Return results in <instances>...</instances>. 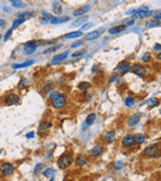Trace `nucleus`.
I'll return each instance as SVG.
<instances>
[{"label": "nucleus", "mask_w": 161, "mask_h": 181, "mask_svg": "<svg viewBox=\"0 0 161 181\" xmlns=\"http://www.w3.org/2000/svg\"><path fill=\"white\" fill-rule=\"evenodd\" d=\"M50 100L53 103L54 108H56V109H61L66 104L65 97L60 93L56 92V90H53V92L50 93Z\"/></svg>", "instance_id": "obj_1"}, {"label": "nucleus", "mask_w": 161, "mask_h": 181, "mask_svg": "<svg viewBox=\"0 0 161 181\" xmlns=\"http://www.w3.org/2000/svg\"><path fill=\"white\" fill-rule=\"evenodd\" d=\"M73 162V159L70 155L68 154H64L59 157L58 161V165L60 169H65L67 167H69L71 165V164Z\"/></svg>", "instance_id": "obj_2"}, {"label": "nucleus", "mask_w": 161, "mask_h": 181, "mask_svg": "<svg viewBox=\"0 0 161 181\" xmlns=\"http://www.w3.org/2000/svg\"><path fill=\"white\" fill-rule=\"evenodd\" d=\"M19 100H20V97L18 95H16V94H8V95H6L4 97L3 102L6 105L10 107V105L17 104V103L19 102Z\"/></svg>", "instance_id": "obj_3"}, {"label": "nucleus", "mask_w": 161, "mask_h": 181, "mask_svg": "<svg viewBox=\"0 0 161 181\" xmlns=\"http://www.w3.org/2000/svg\"><path fill=\"white\" fill-rule=\"evenodd\" d=\"M13 171H14V166L13 164H9V162H5L0 166V172L4 175V176H8V175H11Z\"/></svg>", "instance_id": "obj_4"}, {"label": "nucleus", "mask_w": 161, "mask_h": 181, "mask_svg": "<svg viewBox=\"0 0 161 181\" xmlns=\"http://www.w3.org/2000/svg\"><path fill=\"white\" fill-rule=\"evenodd\" d=\"M131 72L134 74L137 75V76L143 77L144 75L146 74V69H145V67H143L142 65H139V64H136V65L132 66Z\"/></svg>", "instance_id": "obj_5"}, {"label": "nucleus", "mask_w": 161, "mask_h": 181, "mask_svg": "<svg viewBox=\"0 0 161 181\" xmlns=\"http://www.w3.org/2000/svg\"><path fill=\"white\" fill-rule=\"evenodd\" d=\"M104 32H105V30H104L103 28L102 29H99V30L93 31V32L89 33L86 36V40H96V38H99L100 36H102Z\"/></svg>", "instance_id": "obj_6"}, {"label": "nucleus", "mask_w": 161, "mask_h": 181, "mask_svg": "<svg viewBox=\"0 0 161 181\" xmlns=\"http://www.w3.org/2000/svg\"><path fill=\"white\" fill-rule=\"evenodd\" d=\"M117 70H118L122 74H126L127 72H129V70H131V65H129V62L123 61L118 65V67H117Z\"/></svg>", "instance_id": "obj_7"}, {"label": "nucleus", "mask_w": 161, "mask_h": 181, "mask_svg": "<svg viewBox=\"0 0 161 181\" xmlns=\"http://www.w3.org/2000/svg\"><path fill=\"white\" fill-rule=\"evenodd\" d=\"M67 56H68V51H64V52L58 54V55H56L53 58L51 64H53V65H58V64L60 63L62 60H64V59H65Z\"/></svg>", "instance_id": "obj_8"}, {"label": "nucleus", "mask_w": 161, "mask_h": 181, "mask_svg": "<svg viewBox=\"0 0 161 181\" xmlns=\"http://www.w3.org/2000/svg\"><path fill=\"white\" fill-rule=\"evenodd\" d=\"M144 154L146 155V156H150V157L156 156V155L158 154L157 146H155V145H152V146H149V147H147V148H145Z\"/></svg>", "instance_id": "obj_9"}, {"label": "nucleus", "mask_w": 161, "mask_h": 181, "mask_svg": "<svg viewBox=\"0 0 161 181\" xmlns=\"http://www.w3.org/2000/svg\"><path fill=\"white\" fill-rule=\"evenodd\" d=\"M89 10H90V7L88 6V5H85V6H82V7H80V8L75 10V11L73 12V16H75V17L83 16V15L86 14Z\"/></svg>", "instance_id": "obj_10"}, {"label": "nucleus", "mask_w": 161, "mask_h": 181, "mask_svg": "<svg viewBox=\"0 0 161 181\" xmlns=\"http://www.w3.org/2000/svg\"><path fill=\"white\" fill-rule=\"evenodd\" d=\"M139 120H141V116H139V114H137V113H136V114H132L131 117L129 118L128 125L131 126V127H132V126H136V124L139 122Z\"/></svg>", "instance_id": "obj_11"}, {"label": "nucleus", "mask_w": 161, "mask_h": 181, "mask_svg": "<svg viewBox=\"0 0 161 181\" xmlns=\"http://www.w3.org/2000/svg\"><path fill=\"white\" fill-rule=\"evenodd\" d=\"M134 144V136L127 135L123 139V146L124 147H131Z\"/></svg>", "instance_id": "obj_12"}, {"label": "nucleus", "mask_w": 161, "mask_h": 181, "mask_svg": "<svg viewBox=\"0 0 161 181\" xmlns=\"http://www.w3.org/2000/svg\"><path fill=\"white\" fill-rule=\"evenodd\" d=\"M103 151H104V149L101 146H95L90 150L89 154H90V156H92V157H97V156H100L103 152Z\"/></svg>", "instance_id": "obj_13"}, {"label": "nucleus", "mask_w": 161, "mask_h": 181, "mask_svg": "<svg viewBox=\"0 0 161 181\" xmlns=\"http://www.w3.org/2000/svg\"><path fill=\"white\" fill-rule=\"evenodd\" d=\"M35 63V61L34 60H28L24 62V63H21V64H13L12 65V68L13 69H21V68H26V67H29L31 65H33V64Z\"/></svg>", "instance_id": "obj_14"}, {"label": "nucleus", "mask_w": 161, "mask_h": 181, "mask_svg": "<svg viewBox=\"0 0 161 181\" xmlns=\"http://www.w3.org/2000/svg\"><path fill=\"white\" fill-rule=\"evenodd\" d=\"M126 30V26L124 25H121V26H117V27H113L109 30V33L111 35H116V33H122L123 31Z\"/></svg>", "instance_id": "obj_15"}, {"label": "nucleus", "mask_w": 161, "mask_h": 181, "mask_svg": "<svg viewBox=\"0 0 161 181\" xmlns=\"http://www.w3.org/2000/svg\"><path fill=\"white\" fill-rule=\"evenodd\" d=\"M115 138H116V133L114 131H108L107 133L105 134V136H104V139H105V141L107 142V143L113 142L115 140Z\"/></svg>", "instance_id": "obj_16"}, {"label": "nucleus", "mask_w": 161, "mask_h": 181, "mask_svg": "<svg viewBox=\"0 0 161 181\" xmlns=\"http://www.w3.org/2000/svg\"><path fill=\"white\" fill-rule=\"evenodd\" d=\"M51 124L49 122H41L39 126V132L40 133H45L46 131H48L51 128Z\"/></svg>", "instance_id": "obj_17"}, {"label": "nucleus", "mask_w": 161, "mask_h": 181, "mask_svg": "<svg viewBox=\"0 0 161 181\" xmlns=\"http://www.w3.org/2000/svg\"><path fill=\"white\" fill-rule=\"evenodd\" d=\"M37 45H29V46H25L24 48V54L25 55H30V54H32L35 52L36 50H37Z\"/></svg>", "instance_id": "obj_18"}, {"label": "nucleus", "mask_w": 161, "mask_h": 181, "mask_svg": "<svg viewBox=\"0 0 161 181\" xmlns=\"http://www.w3.org/2000/svg\"><path fill=\"white\" fill-rule=\"evenodd\" d=\"M67 20H69L67 17H63V18H56V17H53L50 21V23H51V24H60V23H63V22H66Z\"/></svg>", "instance_id": "obj_19"}, {"label": "nucleus", "mask_w": 161, "mask_h": 181, "mask_svg": "<svg viewBox=\"0 0 161 181\" xmlns=\"http://www.w3.org/2000/svg\"><path fill=\"white\" fill-rule=\"evenodd\" d=\"M88 159L87 157H85L84 156H80L76 159V165H78V166H84L85 164H87Z\"/></svg>", "instance_id": "obj_20"}, {"label": "nucleus", "mask_w": 161, "mask_h": 181, "mask_svg": "<svg viewBox=\"0 0 161 181\" xmlns=\"http://www.w3.org/2000/svg\"><path fill=\"white\" fill-rule=\"evenodd\" d=\"M81 36H82L81 31H77V32H71V33H66V35L64 36V38H75L81 37Z\"/></svg>", "instance_id": "obj_21"}, {"label": "nucleus", "mask_w": 161, "mask_h": 181, "mask_svg": "<svg viewBox=\"0 0 161 181\" xmlns=\"http://www.w3.org/2000/svg\"><path fill=\"white\" fill-rule=\"evenodd\" d=\"M160 25V22L157 20H150L148 22H146V24H145V27L148 28V29H151V28H155V27H158V26Z\"/></svg>", "instance_id": "obj_22"}, {"label": "nucleus", "mask_w": 161, "mask_h": 181, "mask_svg": "<svg viewBox=\"0 0 161 181\" xmlns=\"http://www.w3.org/2000/svg\"><path fill=\"white\" fill-rule=\"evenodd\" d=\"M144 141H145V138L142 134H136V135L134 136V144L141 145L142 143H144Z\"/></svg>", "instance_id": "obj_23"}, {"label": "nucleus", "mask_w": 161, "mask_h": 181, "mask_svg": "<svg viewBox=\"0 0 161 181\" xmlns=\"http://www.w3.org/2000/svg\"><path fill=\"white\" fill-rule=\"evenodd\" d=\"M26 22V19H23V18H17L16 20H14V22H13V25H12V30L16 29L17 27H19L20 25H22L23 23Z\"/></svg>", "instance_id": "obj_24"}, {"label": "nucleus", "mask_w": 161, "mask_h": 181, "mask_svg": "<svg viewBox=\"0 0 161 181\" xmlns=\"http://www.w3.org/2000/svg\"><path fill=\"white\" fill-rule=\"evenodd\" d=\"M95 119H96V114H95V113H90V114L86 117V120H85V122H86V125H92L93 122L95 121Z\"/></svg>", "instance_id": "obj_25"}, {"label": "nucleus", "mask_w": 161, "mask_h": 181, "mask_svg": "<svg viewBox=\"0 0 161 181\" xmlns=\"http://www.w3.org/2000/svg\"><path fill=\"white\" fill-rule=\"evenodd\" d=\"M11 3H12V6L15 7V8H24L25 7V4L23 3L21 0H13Z\"/></svg>", "instance_id": "obj_26"}, {"label": "nucleus", "mask_w": 161, "mask_h": 181, "mask_svg": "<svg viewBox=\"0 0 161 181\" xmlns=\"http://www.w3.org/2000/svg\"><path fill=\"white\" fill-rule=\"evenodd\" d=\"M34 16V14L32 12H24V13H21V14H19L17 16V18H23V19H30V18H32Z\"/></svg>", "instance_id": "obj_27"}, {"label": "nucleus", "mask_w": 161, "mask_h": 181, "mask_svg": "<svg viewBox=\"0 0 161 181\" xmlns=\"http://www.w3.org/2000/svg\"><path fill=\"white\" fill-rule=\"evenodd\" d=\"M53 10L56 14H60L61 13V5L58 2H54L53 4Z\"/></svg>", "instance_id": "obj_28"}, {"label": "nucleus", "mask_w": 161, "mask_h": 181, "mask_svg": "<svg viewBox=\"0 0 161 181\" xmlns=\"http://www.w3.org/2000/svg\"><path fill=\"white\" fill-rule=\"evenodd\" d=\"M90 83H88V82H81L80 84L78 85V89L80 90H87L88 88H90Z\"/></svg>", "instance_id": "obj_29"}, {"label": "nucleus", "mask_w": 161, "mask_h": 181, "mask_svg": "<svg viewBox=\"0 0 161 181\" xmlns=\"http://www.w3.org/2000/svg\"><path fill=\"white\" fill-rule=\"evenodd\" d=\"M43 174H44V176H46V177H53V175L54 174V170L53 168H48V169H46L45 171L43 172Z\"/></svg>", "instance_id": "obj_30"}, {"label": "nucleus", "mask_w": 161, "mask_h": 181, "mask_svg": "<svg viewBox=\"0 0 161 181\" xmlns=\"http://www.w3.org/2000/svg\"><path fill=\"white\" fill-rule=\"evenodd\" d=\"M53 87H54V85L53 84V83H50V84H48L45 88H44L43 92L45 93V94H46V93H50V92H53Z\"/></svg>", "instance_id": "obj_31"}, {"label": "nucleus", "mask_w": 161, "mask_h": 181, "mask_svg": "<svg viewBox=\"0 0 161 181\" xmlns=\"http://www.w3.org/2000/svg\"><path fill=\"white\" fill-rule=\"evenodd\" d=\"M86 20H87V18H86V17H84V18H80V19H78L77 21H75L74 23H72L71 27H78L79 25H81L82 23H84Z\"/></svg>", "instance_id": "obj_32"}, {"label": "nucleus", "mask_w": 161, "mask_h": 181, "mask_svg": "<svg viewBox=\"0 0 161 181\" xmlns=\"http://www.w3.org/2000/svg\"><path fill=\"white\" fill-rule=\"evenodd\" d=\"M124 103H126V105H127V107H132V105L134 104V100L132 99V97H127L126 100H124Z\"/></svg>", "instance_id": "obj_33"}, {"label": "nucleus", "mask_w": 161, "mask_h": 181, "mask_svg": "<svg viewBox=\"0 0 161 181\" xmlns=\"http://www.w3.org/2000/svg\"><path fill=\"white\" fill-rule=\"evenodd\" d=\"M44 168V164H38L37 165H36V167H35V170H34V173L35 174H39L41 171V169Z\"/></svg>", "instance_id": "obj_34"}, {"label": "nucleus", "mask_w": 161, "mask_h": 181, "mask_svg": "<svg viewBox=\"0 0 161 181\" xmlns=\"http://www.w3.org/2000/svg\"><path fill=\"white\" fill-rule=\"evenodd\" d=\"M123 166H124V164L122 162H116V164H115V168L117 170H120L123 168Z\"/></svg>", "instance_id": "obj_35"}, {"label": "nucleus", "mask_w": 161, "mask_h": 181, "mask_svg": "<svg viewBox=\"0 0 161 181\" xmlns=\"http://www.w3.org/2000/svg\"><path fill=\"white\" fill-rule=\"evenodd\" d=\"M153 17H154V20H157V21L161 20V11L153 13Z\"/></svg>", "instance_id": "obj_36"}, {"label": "nucleus", "mask_w": 161, "mask_h": 181, "mask_svg": "<svg viewBox=\"0 0 161 181\" xmlns=\"http://www.w3.org/2000/svg\"><path fill=\"white\" fill-rule=\"evenodd\" d=\"M12 29H10L8 32L6 33V35H5V37H4V41H7L10 38V37H11V35H12Z\"/></svg>", "instance_id": "obj_37"}, {"label": "nucleus", "mask_w": 161, "mask_h": 181, "mask_svg": "<svg viewBox=\"0 0 161 181\" xmlns=\"http://www.w3.org/2000/svg\"><path fill=\"white\" fill-rule=\"evenodd\" d=\"M141 60L143 61V62H147V61H149V60H150V55H149V53H145L144 55L141 57Z\"/></svg>", "instance_id": "obj_38"}, {"label": "nucleus", "mask_w": 161, "mask_h": 181, "mask_svg": "<svg viewBox=\"0 0 161 181\" xmlns=\"http://www.w3.org/2000/svg\"><path fill=\"white\" fill-rule=\"evenodd\" d=\"M92 23H88V24L86 25H84V26H82V28H81V30L82 31H87V30H89L91 27H92Z\"/></svg>", "instance_id": "obj_39"}, {"label": "nucleus", "mask_w": 161, "mask_h": 181, "mask_svg": "<svg viewBox=\"0 0 161 181\" xmlns=\"http://www.w3.org/2000/svg\"><path fill=\"white\" fill-rule=\"evenodd\" d=\"M83 54H84V51L80 50L79 52H75L72 54V57H78V56H81V55H83Z\"/></svg>", "instance_id": "obj_40"}, {"label": "nucleus", "mask_w": 161, "mask_h": 181, "mask_svg": "<svg viewBox=\"0 0 161 181\" xmlns=\"http://www.w3.org/2000/svg\"><path fill=\"white\" fill-rule=\"evenodd\" d=\"M82 42H83L82 40H78V41H76V42H73V43H72V45H71V47H77V46L81 45H82Z\"/></svg>", "instance_id": "obj_41"}, {"label": "nucleus", "mask_w": 161, "mask_h": 181, "mask_svg": "<svg viewBox=\"0 0 161 181\" xmlns=\"http://www.w3.org/2000/svg\"><path fill=\"white\" fill-rule=\"evenodd\" d=\"M37 45V41L32 40V41H28V42L24 43V46H29V45Z\"/></svg>", "instance_id": "obj_42"}, {"label": "nucleus", "mask_w": 161, "mask_h": 181, "mask_svg": "<svg viewBox=\"0 0 161 181\" xmlns=\"http://www.w3.org/2000/svg\"><path fill=\"white\" fill-rule=\"evenodd\" d=\"M149 103H150V105H151V107H155L156 104H158V100L156 99H152L149 102Z\"/></svg>", "instance_id": "obj_43"}, {"label": "nucleus", "mask_w": 161, "mask_h": 181, "mask_svg": "<svg viewBox=\"0 0 161 181\" xmlns=\"http://www.w3.org/2000/svg\"><path fill=\"white\" fill-rule=\"evenodd\" d=\"M35 137V133L34 132H30V133H28L27 135H26V138L27 139H32Z\"/></svg>", "instance_id": "obj_44"}, {"label": "nucleus", "mask_w": 161, "mask_h": 181, "mask_svg": "<svg viewBox=\"0 0 161 181\" xmlns=\"http://www.w3.org/2000/svg\"><path fill=\"white\" fill-rule=\"evenodd\" d=\"M41 24H48V23H50V20L46 19V18H41Z\"/></svg>", "instance_id": "obj_45"}, {"label": "nucleus", "mask_w": 161, "mask_h": 181, "mask_svg": "<svg viewBox=\"0 0 161 181\" xmlns=\"http://www.w3.org/2000/svg\"><path fill=\"white\" fill-rule=\"evenodd\" d=\"M134 20H131V21H129V22L127 23V24L124 26H126V27H127V26H131L132 24H134Z\"/></svg>", "instance_id": "obj_46"}, {"label": "nucleus", "mask_w": 161, "mask_h": 181, "mask_svg": "<svg viewBox=\"0 0 161 181\" xmlns=\"http://www.w3.org/2000/svg\"><path fill=\"white\" fill-rule=\"evenodd\" d=\"M4 25H5L4 20H0V27H2V26H4Z\"/></svg>", "instance_id": "obj_47"}, {"label": "nucleus", "mask_w": 161, "mask_h": 181, "mask_svg": "<svg viewBox=\"0 0 161 181\" xmlns=\"http://www.w3.org/2000/svg\"><path fill=\"white\" fill-rule=\"evenodd\" d=\"M157 58L159 59V60L161 61V52H160V53H159V54H158V55H157Z\"/></svg>", "instance_id": "obj_48"}, {"label": "nucleus", "mask_w": 161, "mask_h": 181, "mask_svg": "<svg viewBox=\"0 0 161 181\" xmlns=\"http://www.w3.org/2000/svg\"><path fill=\"white\" fill-rule=\"evenodd\" d=\"M1 37H2V36H1V33H0V40H1Z\"/></svg>", "instance_id": "obj_49"}, {"label": "nucleus", "mask_w": 161, "mask_h": 181, "mask_svg": "<svg viewBox=\"0 0 161 181\" xmlns=\"http://www.w3.org/2000/svg\"><path fill=\"white\" fill-rule=\"evenodd\" d=\"M51 181H53V178H51Z\"/></svg>", "instance_id": "obj_50"}, {"label": "nucleus", "mask_w": 161, "mask_h": 181, "mask_svg": "<svg viewBox=\"0 0 161 181\" xmlns=\"http://www.w3.org/2000/svg\"><path fill=\"white\" fill-rule=\"evenodd\" d=\"M9 1H10V2H12V1H13V0H9Z\"/></svg>", "instance_id": "obj_51"}, {"label": "nucleus", "mask_w": 161, "mask_h": 181, "mask_svg": "<svg viewBox=\"0 0 161 181\" xmlns=\"http://www.w3.org/2000/svg\"><path fill=\"white\" fill-rule=\"evenodd\" d=\"M2 152V151H1V150H0V152Z\"/></svg>", "instance_id": "obj_52"}, {"label": "nucleus", "mask_w": 161, "mask_h": 181, "mask_svg": "<svg viewBox=\"0 0 161 181\" xmlns=\"http://www.w3.org/2000/svg\"><path fill=\"white\" fill-rule=\"evenodd\" d=\"M160 114H161V110H160Z\"/></svg>", "instance_id": "obj_53"}]
</instances>
